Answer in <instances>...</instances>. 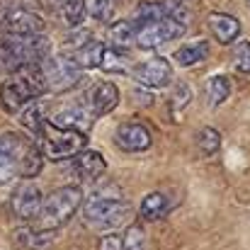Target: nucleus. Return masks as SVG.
Wrapping results in <instances>:
<instances>
[{
    "label": "nucleus",
    "mask_w": 250,
    "mask_h": 250,
    "mask_svg": "<svg viewBox=\"0 0 250 250\" xmlns=\"http://www.w3.org/2000/svg\"><path fill=\"white\" fill-rule=\"evenodd\" d=\"M46 92L39 63H29L10 73L0 85V107L7 114H20L32 100Z\"/></svg>",
    "instance_id": "obj_1"
},
{
    "label": "nucleus",
    "mask_w": 250,
    "mask_h": 250,
    "mask_svg": "<svg viewBox=\"0 0 250 250\" xmlns=\"http://www.w3.org/2000/svg\"><path fill=\"white\" fill-rule=\"evenodd\" d=\"M46 56H51V44L44 34L17 37L0 32V71L15 73L22 66L42 63Z\"/></svg>",
    "instance_id": "obj_2"
},
{
    "label": "nucleus",
    "mask_w": 250,
    "mask_h": 250,
    "mask_svg": "<svg viewBox=\"0 0 250 250\" xmlns=\"http://www.w3.org/2000/svg\"><path fill=\"white\" fill-rule=\"evenodd\" d=\"M83 204V192L81 187L76 185H66V187H59L54 189L44 204H42V211L37 216V229H46V231H56L61 226H66L76 211L81 209Z\"/></svg>",
    "instance_id": "obj_3"
},
{
    "label": "nucleus",
    "mask_w": 250,
    "mask_h": 250,
    "mask_svg": "<svg viewBox=\"0 0 250 250\" xmlns=\"http://www.w3.org/2000/svg\"><path fill=\"white\" fill-rule=\"evenodd\" d=\"M0 144L5 146V151L12 156L15 166H17V175L20 177H37L44 167V153L39 148V144L29 136L7 131L0 136Z\"/></svg>",
    "instance_id": "obj_4"
},
{
    "label": "nucleus",
    "mask_w": 250,
    "mask_h": 250,
    "mask_svg": "<svg viewBox=\"0 0 250 250\" xmlns=\"http://www.w3.org/2000/svg\"><path fill=\"white\" fill-rule=\"evenodd\" d=\"M131 216V204L124 199H87L83 207V219L90 229L114 231L126 224Z\"/></svg>",
    "instance_id": "obj_5"
},
{
    "label": "nucleus",
    "mask_w": 250,
    "mask_h": 250,
    "mask_svg": "<svg viewBox=\"0 0 250 250\" xmlns=\"http://www.w3.org/2000/svg\"><path fill=\"white\" fill-rule=\"evenodd\" d=\"M85 144H87V134L54 129L51 124H46V129H44V134L39 139V148H42L44 158H49V161L76 158L81 151H85Z\"/></svg>",
    "instance_id": "obj_6"
},
{
    "label": "nucleus",
    "mask_w": 250,
    "mask_h": 250,
    "mask_svg": "<svg viewBox=\"0 0 250 250\" xmlns=\"http://www.w3.org/2000/svg\"><path fill=\"white\" fill-rule=\"evenodd\" d=\"M42 76L46 92H66L81 81V68L71 61V56H46L42 63Z\"/></svg>",
    "instance_id": "obj_7"
},
{
    "label": "nucleus",
    "mask_w": 250,
    "mask_h": 250,
    "mask_svg": "<svg viewBox=\"0 0 250 250\" xmlns=\"http://www.w3.org/2000/svg\"><path fill=\"white\" fill-rule=\"evenodd\" d=\"M42 204H44V197L34 182H22L10 197V209L20 221H34L42 211Z\"/></svg>",
    "instance_id": "obj_8"
},
{
    "label": "nucleus",
    "mask_w": 250,
    "mask_h": 250,
    "mask_svg": "<svg viewBox=\"0 0 250 250\" xmlns=\"http://www.w3.org/2000/svg\"><path fill=\"white\" fill-rule=\"evenodd\" d=\"M134 78L146 87H167L172 83V66L163 56H151L148 61H141L131 68Z\"/></svg>",
    "instance_id": "obj_9"
},
{
    "label": "nucleus",
    "mask_w": 250,
    "mask_h": 250,
    "mask_svg": "<svg viewBox=\"0 0 250 250\" xmlns=\"http://www.w3.org/2000/svg\"><path fill=\"white\" fill-rule=\"evenodd\" d=\"M49 124L54 129H66V131H81V134H87L90 126L95 124V114L85 107L83 102L73 104V107H63L59 109L56 114L49 117Z\"/></svg>",
    "instance_id": "obj_10"
},
{
    "label": "nucleus",
    "mask_w": 250,
    "mask_h": 250,
    "mask_svg": "<svg viewBox=\"0 0 250 250\" xmlns=\"http://www.w3.org/2000/svg\"><path fill=\"white\" fill-rule=\"evenodd\" d=\"M114 144L122 151H126V153H144V151L151 148L153 136H151V131L144 124H139V122H124V124H119V129L114 134Z\"/></svg>",
    "instance_id": "obj_11"
},
{
    "label": "nucleus",
    "mask_w": 250,
    "mask_h": 250,
    "mask_svg": "<svg viewBox=\"0 0 250 250\" xmlns=\"http://www.w3.org/2000/svg\"><path fill=\"white\" fill-rule=\"evenodd\" d=\"M83 104L95 117H104V114H109V112L119 104V87L114 83H109V81L95 83L85 92Z\"/></svg>",
    "instance_id": "obj_12"
},
{
    "label": "nucleus",
    "mask_w": 250,
    "mask_h": 250,
    "mask_svg": "<svg viewBox=\"0 0 250 250\" xmlns=\"http://www.w3.org/2000/svg\"><path fill=\"white\" fill-rule=\"evenodd\" d=\"M2 32L7 34H17V37H34V34H42L44 32V20L37 15V12H29V10H7L5 20H2Z\"/></svg>",
    "instance_id": "obj_13"
},
{
    "label": "nucleus",
    "mask_w": 250,
    "mask_h": 250,
    "mask_svg": "<svg viewBox=\"0 0 250 250\" xmlns=\"http://www.w3.org/2000/svg\"><path fill=\"white\" fill-rule=\"evenodd\" d=\"M209 29L214 34V39L224 46L233 44L241 34V22L233 17V15H226V12H211L209 15Z\"/></svg>",
    "instance_id": "obj_14"
},
{
    "label": "nucleus",
    "mask_w": 250,
    "mask_h": 250,
    "mask_svg": "<svg viewBox=\"0 0 250 250\" xmlns=\"http://www.w3.org/2000/svg\"><path fill=\"white\" fill-rule=\"evenodd\" d=\"M15 243L27 250H51L56 243V231H46V229H17L15 231Z\"/></svg>",
    "instance_id": "obj_15"
},
{
    "label": "nucleus",
    "mask_w": 250,
    "mask_h": 250,
    "mask_svg": "<svg viewBox=\"0 0 250 250\" xmlns=\"http://www.w3.org/2000/svg\"><path fill=\"white\" fill-rule=\"evenodd\" d=\"M20 124L29 131V136H32L34 141H39L42 134H44V129H46V124H49V119H46V114H44V104H42L39 100H32V102L20 112Z\"/></svg>",
    "instance_id": "obj_16"
},
{
    "label": "nucleus",
    "mask_w": 250,
    "mask_h": 250,
    "mask_svg": "<svg viewBox=\"0 0 250 250\" xmlns=\"http://www.w3.org/2000/svg\"><path fill=\"white\" fill-rule=\"evenodd\" d=\"M73 167H76V172H78L83 180H92V182H95L97 177L104 175L107 161L102 158L100 151H81V153L76 156V161H73Z\"/></svg>",
    "instance_id": "obj_17"
},
{
    "label": "nucleus",
    "mask_w": 250,
    "mask_h": 250,
    "mask_svg": "<svg viewBox=\"0 0 250 250\" xmlns=\"http://www.w3.org/2000/svg\"><path fill=\"white\" fill-rule=\"evenodd\" d=\"M209 56V42L207 39H194L189 44H182L177 51H175V61L182 66V68H189V66H197L202 61H207Z\"/></svg>",
    "instance_id": "obj_18"
},
{
    "label": "nucleus",
    "mask_w": 250,
    "mask_h": 250,
    "mask_svg": "<svg viewBox=\"0 0 250 250\" xmlns=\"http://www.w3.org/2000/svg\"><path fill=\"white\" fill-rule=\"evenodd\" d=\"M102 51H104V46H102L100 42L90 39L87 44H83V46L76 49V51H68L66 56H71V61H73L81 71H85V68H100Z\"/></svg>",
    "instance_id": "obj_19"
},
{
    "label": "nucleus",
    "mask_w": 250,
    "mask_h": 250,
    "mask_svg": "<svg viewBox=\"0 0 250 250\" xmlns=\"http://www.w3.org/2000/svg\"><path fill=\"white\" fill-rule=\"evenodd\" d=\"M170 211V202L163 192H148L139 207V214L144 221H161Z\"/></svg>",
    "instance_id": "obj_20"
},
{
    "label": "nucleus",
    "mask_w": 250,
    "mask_h": 250,
    "mask_svg": "<svg viewBox=\"0 0 250 250\" xmlns=\"http://www.w3.org/2000/svg\"><path fill=\"white\" fill-rule=\"evenodd\" d=\"M56 10H59V17L66 27L71 29H78L83 24L85 15H87V7H85V0H59L56 2Z\"/></svg>",
    "instance_id": "obj_21"
},
{
    "label": "nucleus",
    "mask_w": 250,
    "mask_h": 250,
    "mask_svg": "<svg viewBox=\"0 0 250 250\" xmlns=\"http://www.w3.org/2000/svg\"><path fill=\"white\" fill-rule=\"evenodd\" d=\"M136 39V27L129 22V20H119L109 27V42H112V49H129Z\"/></svg>",
    "instance_id": "obj_22"
},
{
    "label": "nucleus",
    "mask_w": 250,
    "mask_h": 250,
    "mask_svg": "<svg viewBox=\"0 0 250 250\" xmlns=\"http://www.w3.org/2000/svg\"><path fill=\"white\" fill-rule=\"evenodd\" d=\"M163 10V17H170L175 22H180L182 27L192 24V10H189V0H161L158 2Z\"/></svg>",
    "instance_id": "obj_23"
},
{
    "label": "nucleus",
    "mask_w": 250,
    "mask_h": 250,
    "mask_svg": "<svg viewBox=\"0 0 250 250\" xmlns=\"http://www.w3.org/2000/svg\"><path fill=\"white\" fill-rule=\"evenodd\" d=\"M161 20H163V10H161L158 2H141V5L134 10V15H131L129 22H131L136 29H141V27L156 24V22H161Z\"/></svg>",
    "instance_id": "obj_24"
},
{
    "label": "nucleus",
    "mask_w": 250,
    "mask_h": 250,
    "mask_svg": "<svg viewBox=\"0 0 250 250\" xmlns=\"http://www.w3.org/2000/svg\"><path fill=\"white\" fill-rule=\"evenodd\" d=\"M229 95H231V81H229L226 76H214V78H209V83H207V97H209V104H211V107L224 104V102L229 100Z\"/></svg>",
    "instance_id": "obj_25"
},
{
    "label": "nucleus",
    "mask_w": 250,
    "mask_h": 250,
    "mask_svg": "<svg viewBox=\"0 0 250 250\" xmlns=\"http://www.w3.org/2000/svg\"><path fill=\"white\" fill-rule=\"evenodd\" d=\"M122 248L124 250H148L151 243H148V236L144 231L141 224H131L126 229V233L122 236Z\"/></svg>",
    "instance_id": "obj_26"
},
{
    "label": "nucleus",
    "mask_w": 250,
    "mask_h": 250,
    "mask_svg": "<svg viewBox=\"0 0 250 250\" xmlns=\"http://www.w3.org/2000/svg\"><path fill=\"white\" fill-rule=\"evenodd\" d=\"M136 46L139 49H146V51H151V49H158L166 39H163V34H161V29H158V22L156 24H148V27H141V29H136Z\"/></svg>",
    "instance_id": "obj_27"
},
{
    "label": "nucleus",
    "mask_w": 250,
    "mask_h": 250,
    "mask_svg": "<svg viewBox=\"0 0 250 250\" xmlns=\"http://www.w3.org/2000/svg\"><path fill=\"white\" fill-rule=\"evenodd\" d=\"M197 148H199V153L202 156H214L219 148H221V134L216 131V129H211V126H204L199 134H197Z\"/></svg>",
    "instance_id": "obj_28"
},
{
    "label": "nucleus",
    "mask_w": 250,
    "mask_h": 250,
    "mask_svg": "<svg viewBox=\"0 0 250 250\" xmlns=\"http://www.w3.org/2000/svg\"><path fill=\"white\" fill-rule=\"evenodd\" d=\"M100 68H104L107 73H129L126 56H124L119 49H104V51H102Z\"/></svg>",
    "instance_id": "obj_29"
},
{
    "label": "nucleus",
    "mask_w": 250,
    "mask_h": 250,
    "mask_svg": "<svg viewBox=\"0 0 250 250\" xmlns=\"http://www.w3.org/2000/svg\"><path fill=\"white\" fill-rule=\"evenodd\" d=\"M85 7L97 22H112L114 10H117V0H87Z\"/></svg>",
    "instance_id": "obj_30"
},
{
    "label": "nucleus",
    "mask_w": 250,
    "mask_h": 250,
    "mask_svg": "<svg viewBox=\"0 0 250 250\" xmlns=\"http://www.w3.org/2000/svg\"><path fill=\"white\" fill-rule=\"evenodd\" d=\"M192 102V87L187 83H177L175 90H172V97H170V109L175 117H180Z\"/></svg>",
    "instance_id": "obj_31"
},
{
    "label": "nucleus",
    "mask_w": 250,
    "mask_h": 250,
    "mask_svg": "<svg viewBox=\"0 0 250 250\" xmlns=\"http://www.w3.org/2000/svg\"><path fill=\"white\" fill-rule=\"evenodd\" d=\"M233 68L238 73H250V42H233Z\"/></svg>",
    "instance_id": "obj_32"
},
{
    "label": "nucleus",
    "mask_w": 250,
    "mask_h": 250,
    "mask_svg": "<svg viewBox=\"0 0 250 250\" xmlns=\"http://www.w3.org/2000/svg\"><path fill=\"white\" fill-rule=\"evenodd\" d=\"M17 177V166L12 161V156L5 151V146L0 144V185H7Z\"/></svg>",
    "instance_id": "obj_33"
},
{
    "label": "nucleus",
    "mask_w": 250,
    "mask_h": 250,
    "mask_svg": "<svg viewBox=\"0 0 250 250\" xmlns=\"http://www.w3.org/2000/svg\"><path fill=\"white\" fill-rule=\"evenodd\" d=\"M158 29H161L163 39H166V42H170V39H177V37H182L187 27H182L180 22H175V20H170V17H163V20L158 22Z\"/></svg>",
    "instance_id": "obj_34"
},
{
    "label": "nucleus",
    "mask_w": 250,
    "mask_h": 250,
    "mask_svg": "<svg viewBox=\"0 0 250 250\" xmlns=\"http://www.w3.org/2000/svg\"><path fill=\"white\" fill-rule=\"evenodd\" d=\"M92 39V34L87 32V29H81V32H76V34H71L68 39H66V49L68 51H76V49H81L83 44H87Z\"/></svg>",
    "instance_id": "obj_35"
},
{
    "label": "nucleus",
    "mask_w": 250,
    "mask_h": 250,
    "mask_svg": "<svg viewBox=\"0 0 250 250\" xmlns=\"http://www.w3.org/2000/svg\"><path fill=\"white\" fill-rule=\"evenodd\" d=\"M100 250H124L122 248V236H117L114 231L112 233H107V236H102L100 238Z\"/></svg>",
    "instance_id": "obj_36"
}]
</instances>
